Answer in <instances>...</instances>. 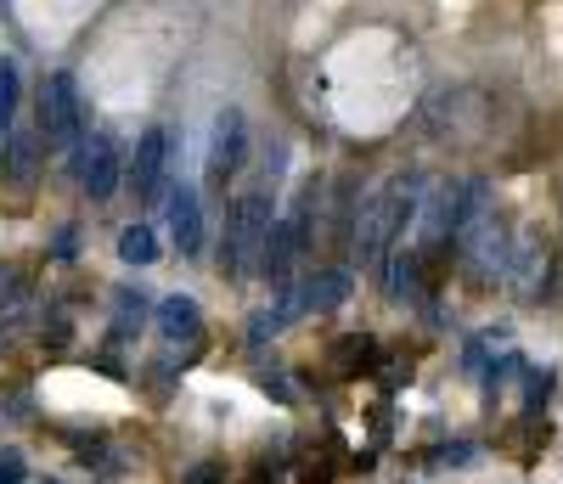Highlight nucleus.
Listing matches in <instances>:
<instances>
[{
    "instance_id": "f257e3e1",
    "label": "nucleus",
    "mask_w": 563,
    "mask_h": 484,
    "mask_svg": "<svg viewBox=\"0 0 563 484\" xmlns=\"http://www.w3.org/2000/svg\"><path fill=\"white\" fill-rule=\"evenodd\" d=\"M271 209H276V198H271L265 186L243 191V198L231 204V215H225V242H220V271H225V276L260 271V249H265L271 220H276Z\"/></svg>"
},
{
    "instance_id": "f03ea898",
    "label": "nucleus",
    "mask_w": 563,
    "mask_h": 484,
    "mask_svg": "<svg viewBox=\"0 0 563 484\" xmlns=\"http://www.w3.org/2000/svg\"><path fill=\"white\" fill-rule=\"evenodd\" d=\"M395 237H406V231H400V209H395V186L384 180V186L361 204V215H355V254H361V265L384 271Z\"/></svg>"
},
{
    "instance_id": "7ed1b4c3",
    "label": "nucleus",
    "mask_w": 563,
    "mask_h": 484,
    "mask_svg": "<svg viewBox=\"0 0 563 484\" xmlns=\"http://www.w3.org/2000/svg\"><path fill=\"white\" fill-rule=\"evenodd\" d=\"M74 180L90 204H108L119 180H124V164H119V141L108 130H90L79 147H74Z\"/></svg>"
},
{
    "instance_id": "20e7f679",
    "label": "nucleus",
    "mask_w": 563,
    "mask_h": 484,
    "mask_svg": "<svg viewBox=\"0 0 563 484\" xmlns=\"http://www.w3.org/2000/svg\"><path fill=\"white\" fill-rule=\"evenodd\" d=\"M40 135L52 141V147H79L85 141V113H79V90L68 74H52L40 85Z\"/></svg>"
},
{
    "instance_id": "39448f33",
    "label": "nucleus",
    "mask_w": 563,
    "mask_h": 484,
    "mask_svg": "<svg viewBox=\"0 0 563 484\" xmlns=\"http://www.w3.org/2000/svg\"><path fill=\"white\" fill-rule=\"evenodd\" d=\"M462 254H467V265L479 271V282H501L507 287V271H512V254H519V237H512L496 215L462 242Z\"/></svg>"
},
{
    "instance_id": "423d86ee",
    "label": "nucleus",
    "mask_w": 563,
    "mask_h": 484,
    "mask_svg": "<svg viewBox=\"0 0 563 484\" xmlns=\"http://www.w3.org/2000/svg\"><path fill=\"white\" fill-rule=\"evenodd\" d=\"M243 158H249V119H243V108H220L214 135H209V180L225 186V175H238Z\"/></svg>"
},
{
    "instance_id": "0eeeda50",
    "label": "nucleus",
    "mask_w": 563,
    "mask_h": 484,
    "mask_svg": "<svg viewBox=\"0 0 563 484\" xmlns=\"http://www.w3.org/2000/svg\"><path fill=\"white\" fill-rule=\"evenodd\" d=\"M164 175H169V130L153 124V130L135 135V153H130V186H135V198H158Z\"/></svg>"
},
{
    "instance_id": "6e6552de",
    "label": "nucleus",
    "mask_w": 563,
    "mask_h": 484,
    "mask_svg": "<svg viewBox=\"0 0 563 484\" xmlns=\"http://www.w3.org/2000/svg\"><path fill=\"white\" fill-rule=\"evenodd\" d=\"M305 242H310V231H305L294 215H288V220H271V237H265V249H260V276L276 282V287H288Z\"/></svg>"
},
{
    "instance_id": "1a4fd4ad",
    "label": "nucleus",
    "mask_w": 563,
    "mask_h": 484,
    "mask_svg": "<svg viewBox=\"0 0 563 484\" xmlns=\"http://www.w3.org/2000/svg\"><path fill=\"white\" fill-rule=\"evenodd\" d=\"M169 231H175V249L180 254H198L203 249V198L192 186H175L169 191Z\"/></svg>"
},
{
    "instance_id": "9d476101",
    "label": "nucleus",
    "mask_w": 563,
    "mask_h": 484,
    "mask_svg": "<svg viewBox=\"0 0 563 484\" xmlns=\"http://www.w3.org/2000/svg\"><path fill=\"white\" fill-rule=\"evenodd\" d=\"M40 124L29 130V124H12L7 135H0V158H7V180L12 186H29L34 180V164H40Z\"/></svg>"
},
{
    "instance_id": "9b49d317",
    "label": "nucleus",
    "mask_w": 563,
    "mask_h": 484,
    "mask_svg": "<svg viewBox=\"0 0 563 484\" xmlns=\"http://www.w3.org/2000/svg\"><path fill=\"white\" fill-rule=\"evenodd\" d=\"M158 332L169 338V344H198V332H203V310L192 294H169L158 305Z\"/></svg>"
},
{
    "instance_id": "f8f14e48",
    "label": "nucleus",
    "mask_w": 563,
    "mask_h": 484,
    "mask_svg": "<svg viewBox=\"0 0 563 484\" xmlns=\"http://www.w3.org/2000/svg\"><path fill=\"white\" fill-rule=\"evenodd\" d=\"M299 294H305V310H310V316L339 310V305L350 299V271H316V276L299 287Z\"/></svg>"
},
{
    "instance_id": "ddd939ff",
    "label": "nucleus",
    "mask_w": 563,
    "mask_h": 484,
    "mask_svg": "<svg viewBox=\"0 0 563 484\" xmlns=\"http://www.w3.org/2000/svg\"><path fill=\"white\" fill-rule=\"evenodd\" d=\"M547 282V249H536V242H519V254H512V271H507V287L519 299H536Z\"/></svg>"
},
{
    "instance_id": "4468645a",
    "label": "nucleus",
    "mask_w": 563,
    "mask_h": 484,
    "mask_svg": "<svg viewBox=\"0 0 563 484\" xmlns=\"http://www.w3.org/2000/svg\"><path fill=\"white\" fill-rule=\"evenodd\" d=\"M417 265H422V254L417 249H400V254H389V276H384V294L389 299H417Z\"/></svg>"
},
{
    "instance_id": "2eb2a0df",
    "label": "nucleus",
    "mask_w": 563,
    "mask_h": 484,
    "mask_svg": "<svg viewBox=\"0 0 563 484\" xmlns=\"http://www.w3.org/2000/svg\"><path fill=\"white\" fill-rule=\"evenodd\" d=\"M119 260H124V265H153V260H158L153 226H124V231H119Z\"/></svg>"
},
{
    "instance_id": "dca6fc26",
    "label": "nucleus",
    "mask_w": 563,
    "mask_h": 484,
    "mask_svg": "<svg viewBox=\"0 0 563 484\" xmlns=\"http://www.w3.org/2000/svg\"><path fill=\"white\" fill-rule=\"evenodd\" d=\"M18 96H23V85H18V63H0V135L18 124Z\"/></svg>"
},
{
    "instance_id": "f3484780",
    "label": "nucleus",
    "mask_w": 563,
    "mask_h": 484,
    "mask_svg": "<svg viewBox=\"0 0 563 484\" xmlns=\"http://www.w3.org/2000/svg\"><path fill=\"white\" fill-rule=\"evenodd\" d=\"M141 321H147V299L130 294V287H119V321H113V332L124 338V332H135Z\"/></svg>"
},
{
    "instance_id": "a211bd4d",
    "label": "nucleus",
    "mask_w": 563,
    "mask_h": 484,
    "mask_svg": "<svg viewBox=\"0 0 563 484\" xmlns=\"http://www.w3.org/2000/svg\"><path fill=\"white\" fill-rule=\"evenodd\" d=\"M467 462H479V446L456 440V446H445V451H440V468H467Z\"/></svg>"
},
{
    "instance_id": "6ab92c4d",
    "label": "nucleus",
    "mask_w": 563,
    "mask_h": 484,
    "mask_svg": "<svg viewBox=\"0 0 563 484\" xmlns=\"http://www.w3.org/2000/svg\"><path fill=\"white\" fill-rule=\"evenodd\" d=\"M180 484H225V468H220V462H198V468L186 473Z\"/></svg>"
},
{
    "instance_id": "aec40b11",
    "label": "nucleus",
    "mask_w": 563,
    "mask_h": 484,
    "mask_svg": "<svg viewBox=\"0 0 563 484\" xmlns=\"http://www.w3.org/2000/svg\"><path fill=\"white\" fill-rule=\"evenodd\" d=\"M23 479V457H0V484H18Z\"/></svg>"
},
{
    "instance_id": "412c9836",
    "label": "nucleus",
    "mask_w": 563,
    "mask_h": 484,
    "mask_svg": "<svg viewBox=\"0 0 563 484\" xmlns=\"http://www.w3.org/2000/svg\"><path fill=\"white\" fill-rule=\"evenodd\" d=\"M74 242H79V231L68 226V231H57V242H52V254H74Z\"/></svg>"
}]
</instances>
